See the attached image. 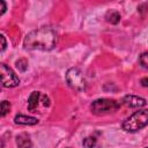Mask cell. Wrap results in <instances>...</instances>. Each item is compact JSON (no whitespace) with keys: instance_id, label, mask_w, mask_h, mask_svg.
<instances>
[{"instance_id":"cell-1","label":"cell","mask_w":148,"mask_h":148,"mask_svg":"<svg viewBox=\"0 0 148 148\" xmlns=\"http://www.w3.org/2000/svg\"><path fill=\"white\" fill-rule=\"evenodd\" d=\"M58 36L56 31L49 27H43L29 32L23 42L27 50H40L50 51L57 45Z\"/></svg>"},{"instance_id":"cell-2","label":"cell","mask_w":148,"mask_h":148,"mask_svg":"<svg viewBox=\"0 0 148 148\" xmlns=\"http://www.w3.org/2000/svg\"><path fill=\"white\" fill-rule=\"evenodd\" d=\"M148 125V110H139L135 111L132 116H130L126 120H124L121 127L124 131L134 133L143 128L145 126Z\"/></svg>"},{"instance_id":"cell-3","label":"cell","mask_w":148,"mask_h":148,"mask_svg":"<svg viewBox=\"0 0 148 148\" xmlns=\"http://www.w3.org/2000/svg\"><path fill=\"white\" fill-rule=\"evenodd\" d=\"M119 108H120V104L116 99H111V98H99L94 101L90 105L91 112L97 116H103V114L114 112Z\"/></svg>"},{"instance_id":"cell-4","label":"cell","mask_w":148,"mask_h":148,"mask_svg":"<svg viewBox=\"0 0 148 148\" xmlns=\"http://www.w3.org/2000/svg\"><path fill=\"white\" fill-rule=\"evenodd\" d=\"M66 81L68 86L76 90V91H82L86 88V80L82 74V72L77 68H69L66 73Z\"/></svg>"},{"instance_id":"cell-5","label":"cell","mask_w":148,"mask_h":148,"mask_svg":"<svg viewBox=\"0 0 148 148\" xmlns=\"http://www.w3.org/2000/svg\"><path fill=\"white\" fill-rule=\"evenodd\" d=\"M0 72H1V82L3 87L14 88L20 84V79L16 76L14 71L10 67H8L6 64H1Z\"/></svg>"},{"instance_id":"cell-6","label":"cell","mask_w":148,"mask_h":148,"mask_svg":"<svg viewBox=\"0 0 148 148\" xmlns=\"http://www.w3.org/2000/svg\"><path fill=\"white\" fill-rule=\"evenodd\" d=\"M42 105V106H49L50 105V99L46 95L40 94L39 91H32L31 95L28 98V110L32 111V112H37V108Z\"/></svg>"},{"instance_id":"cell-7","label":"cell","mask_w":148,"mask_h":148,"mask_svg":"<svg viewBox=\"0 0 148 148\" xmlns=\"http://www.w3.org/2000/svg\"><path fill=\"white\" fill-rule=\"evenodd\" d=\"M123 103L128 108H142L146 105V99L134 95H126L123 98Z\"/></svg>"},{"instance_id":"cell-8","label":"cell","mask_w":148,"mask_h":148,"mask_svg":"<svg viewBox=\"0 0 148 148\" xmlns=\"http://www.w3.org/2000/svg\"><path fill=\"white\" fill-rule=\"evenodd\" d=\"M15 124H20V125H35L38 123V119L35 117H30V116H24V114H17L14 118Z\"/></svg>"},{"instance_id":"cell-9","label":"cell","mask_w":148,"mask_h":148,"mask_svg":"<svg viewBox=\"0 0 148 148\" xmlns=\"http://www.w3.org/2000/svg\"><path fill=\"white\" fill-rule=\"evenodd\" d=\"M16 145L17 148H31L32 142L27 133H21L16 136Z\"/></svg>"},{"instance_id":"cell-10","label":"cell","mask_w":148,"mask_h":148,"mask_svg":"<svg viewBox=\"0 0 148 148\" xmlns=\"http://www.w3.org/2000/svg\"><path fill=\"white\" fill-rule=\"evenodd\" d=\"M105 20L109 22V23H112V24H116L120 21V14L117 12V10H110L106 13L105 15Z\"/></svg>"},{"instance_id":"cell-11","label":"cell","mask_w":148,"mask_h":148,"mask_svg":"<svg viewBox=\"0 0 148 148\" xmlns=\"http://www.w3.org/2000/svg\"><path fill=\"white\" fill-rule=\"evenodd\" d=\"M96 142H97V139L95 136H88L83 140V146L86 148H94Z\"/></svg>"},{"instance_id":"cell-12","label":"cell","mask_w":148,"mask_h":148,"mask_svg":"<svg viewBox=\"0 0 148 148\" xmlns=\"http://www.w3.org/2000/svg\"><path fill=\"white\" fill-rule=\"evenodd\" d=\"M139 62H140V65H141L143 68L148 69V52H143V53L140 56Z\"/></svg>"},{"instance_id":"cell-13","label":"cell","mask_w":148,"mask_h":148,"mask_svg":"<svg viewBox=\"0 0 148 148\" xmlns=\"http://www.w3.org/2000/svg\"><path fill=\"white\" fill-rule=\"evenodd\" d=\"M10 110V103L8 101H2L1 103V116L5 117Z\"/></svg>"},{"instance_id":"cell-14","label":"cell","mask_w":148,"mask_h":148,"mask_svg":"<svg viewBox=\"0 0 148 148\" xmlns=\"http://www.w3.org/2000/svg\"><path fill=\"white\" fill-rule=\"evenodd\" d=\"M16 67L20 69V71H25L27 69V67H28V62H27V60L25 59H20V60H17L16 61Z\"/></svg>"},{"instance_id":"cell-15","label":"cell","mask_w":148,"mask_h":148,"mask_svg":"<svg viewBox=\"0 0 148 148\" xmlns=\"http://www.w3.org/2000/svg\"><path fill=\"white\" fill-rule=\"evenodd\" d=\"M0 39H1V51H3L5 49H6V46H7V43H6V38H5V36L3 35H1L0 36Z\"/></svg>"},{"instance_id":"cell-16","label":"cell","mask_w":148,"mask_h":148,"mask_svg":"<svg viewBox=\"0 0 148 148\" xmlns=\"http://www.w3.org/2000/svg\"><path fill=\"white\" fill-rule=\"evenodd\" d=\"M6 3H5V1H2V0H0V9H1V12H0V15H2L5 12H6Z\"/></svg>"},{"instance_id":"cell-17","label":"cell","mask_w":148,"mask_h":148,"mask_svg":"<svg viewBox=\"0 0 148 148\" xmlns=\"http://www.w3.org/2000/svg\"><path fill=\"white\" fill-rule=\"evenodd\" d=\"M141 84H142L143 87H148V77L141 79Z\"/></svg>"},{"instance_id":"cell-18","label":"cell","mask_w":148,"mask_h":148,"mask_svg":"<svg viewBox=\"0 0 148 148\" xmlns=\"http://www.w3.org/2000/svg\"><path fill=\"white\" fill-rule=\"evenodd\" d=\"M146 148H148V147H146Z\"/></svg>"}]
</instances>
